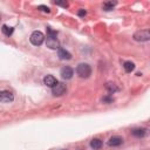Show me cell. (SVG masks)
I'll return each mask as SVG.
<instances>
[{"label": "cell", "instance_id": "obj_1", "mask_svg": "<svg viewBox=\"0 0 150 150\" xmlns=\"http://www.w3.org/2000/svg\"><path fill=\"white\" fill-rule=\"evenodd\" d=\"M76 74L82 79H87L91 74V68L88 63H80L76 67Z\"/></svg>", "mask_w": 150, "mask_h": 150}, {"label": "cell", "instance_id": "obj_2", "mask_svg": "<svg viewBox=\"0 0 150 150\" xmlns=\"http://www.w3.org/2000/svg\"><path fill=\"white\" fill-rule=\"evenodd\" d=\"M29 39H30V42H32L34 46H40V45H42V42H43V40H45V35H43L41 32L35 30V32L32 33V35H30Z\"/></svg>", "mask_w": 150, "mask_h": 150}, {"label": "cell", "instance_id": "obj_3", "mask_svg": "<svg viewBox=\"0 0 150 150\" xmlns=\"http://www.w3.org/2000/svg\"><path fill=\"white\" fill-rule=\"evenodd\" d=\"M134 39L136 41H148L150 39V32L148 29H144V30H139V32H136L134 34Z\"/></svg>", "mask_w": 150, "mask_h": 150}, {"label": "cell", "instance_id": "obj_4", "mask_svg": "<svg viewBox=\"0 0 150 150\" xmlns=\"http://www.w3.org/2000/svg\"><path fill=\"white\" fill-rule=\"evenodd\" d=\"M66 90H67L66 86H64L63 83H60V82H57V83L52 88V93H53L54 96H62V95L66 93Z\"/></svg>", "mask_w": 150, "mask_h": 150}, {"label": "cell", "instance_id": "obj_5", "mask_svg": "<svg viewBox=\"0 0 150 150\" xmlns=\"http://www.w3.org/2000/svg\"><path fill=\"white\" fill-rule=\"evenodd\" d=\"M14 100V95L8 90H1L0 91V102L2 103H9Z\"/></svg>", "mask_w": 150, "mask_h": 150}, {"label": "cell", "instance_id": "obj_6", "mask_svg": "<svg viewBox=\"0 0 150 150\" xmlns=\"http://www.w3.org/2000/svg\"><path fill=\"white\" fill-rule=\"evenodd\" d=\"M47 47L50 48V49H59V41L56 38H53V36H47V42H46Z\"/></svg>", "mask_w": 150, "mask_h": 150}, {"label": "cell", "instance_id": "obj_7", "mask_svg": "<svg viewBox=\"0 0 150 150\" xmlns=\"http://www.w3.org/2000/svg\"><path fill=\"white\" fill-rule=\"evenodd\" d=\"M60 74H61V76H62L63 79L69 80V79L73 77V75H74V70H73L70 67H63V68L61 69Z\"/></svg>", "mask_w": 150, "mask_h": 150}, {"label": "cell", "instance_id": "obj_8", "mask_svg": "<svg viewBox=\"0 0 150 150\" xmlns=\"http://www.w3.org/2000/svg\"><path fill=\"white\" fill-rule=\"evenodd\" d=\"M43 83H45L47 87L53 88V87L57 83V80H56L53 75H46V76H45V79H43Z\"/></svg>", "mask_w": 150, "mask_h": 150}, {"label": "cell", "instance_id": "obj_9", "mask_svg": "<svg viewBox=\"0 0 150 150\" xmlns=\"http://www.w3.org/2000/svg\"><path fill=\"white\" fill-rule=\"evenodd\" d=\"M123 143V138L120 136H112L109 141H108V145L109 146H118Z\"/></svg>", "mask_w": 150, "mask_h": 150}, {"label": "cell", "instance_id": "obj_10", "mask_svg": "<svg viewBox=\"0 0 150 150\" xmlns=\"http://www.w3.org/2000/svg\"><path fill=\"white\" fill-rule=\"evenodd\" d=\"M57 56L60 60H70L71 59V54L69 52H67L63 48H59L57 50Z\"/></svg>", "mask_w": 150, "mask_h": 150}, {"label": "cell", "instance_id": "obj_11", "mask_svg": "<svg viewBox=\"0 0 150 150\" xmlns=\"http://www.w3.org/2000/svg\"><path fill=\"white\" fill-rule=\"evenodd\" d=\"M131 132H132V135L136 136V137H143V136H145V134H146V129H144V128L134 129Z\"/></svg>", "mask_w": 150, "mask_h": 150}, {"label": "cell", "instance_id": "obj_12", "mask_svg": "<svg viewBox=\"0 0 150 150\" xmlns=\"http://www.w3.org/2000/svg\"><path fill=\"white\" fill-rule=\"evenodd\" d=\"M90 146H91L93 149L97 150V149H100V148L102 146V141L98 139V138H94V139L90 141Z\"/></svg>", "mask_w": 150, "mask_h": 150}, {"label": "cell", "instance_id": "obj_13", "mask_svg": "<svg viewBox=\"0 0 150 150\" xmlns=\"http://www.w3.org/2000/svg\"><path fill=\"white\" fill-rule=\"evenodd\" d=\"M123 68H124V70H125L127 73H130V71L134 70L135 64H134V62H131V61H125V62L123 63Z\"/></svg>", "mask_w": 150, "mask_h": 150}, {"label": "cell", "instance_id": "obj_14", "mask_svg": "<svg viewBox=\"0 0 150 150\" xmlns=\"http://www.w3.org/2000/svg\"><path fill=\"white\" fill-rule=\"evenodd\" d=\"M13 27H8L7 25H4L2 27H1V32L5 34V35H7V36H9V35H12L13 34Z\"/></svg>", "mask_w": 150, "mask_h": 150}, {"label": "cell", "instance_id": "obj_15", "mask_svg": "<svg viewBox=\"0 0 150 150\" xmlns=\"http://www.w3.org/2000/svg\"><path fill=\"white\" fill-rule=\"evenodd\" d=\"M105 89L111 94V93H115V91H117L118 90V88L116 87V84H114V83H110V82H108L107 84H105Z\"/></svg>", "mask_w": 150, "mask_h": 150}, {"label": "cell", "instance_id": "obj_16", "mask_svg": "<svg viewBox=\"0 0 150 150\" xmlns=\"http://www.w3.org/2000/svg\"><path fill=\"white\" fill-rule=\"evenodd\" d=\"M116 4H117V2H115V1H114V2H112V1L104 2V4H103V9H104V11H111Z\"/></svg>", "mask_w": 150, "mask_h": 150}, {"label": "cell", "instance_id": "obj_17", "mask_svg": "<svg viewBox=\"0 0 150 150\" xmlns=\"http://www.w3.org/2000/svg\"><path fill=\"white\" fill-rule=\"evenodd\" d=\"M102 101H103V102H105V103H111V102L114 101V98H112V97H110V96H104V97L102 98Z\"/></svg>", "mask_w": 150, "mask_h": 150}, {"label": "cell", "instance_id": "obj_18", "mask_svg": "<svg viewBox=\"0 0 150 150\" xmlns=\"http://www.w3.org/2000/svg\"><path fill=\"white\" fill-rule=\"evenodd\" d=\"M38 9H40V11H43V12H47V13H49L50 12V9H49V7H47V6H39L38 7Z\"/></svg>", "mask_w": 150, "mask_h": 150}, {"label": "cell", "instance_id": "obj_19", "mask_svg": "<svg viewBox=\"0 0 150 150\" xmlns=\"http://www.w3.org/2000/svg\"><path fill=\"white\" fill-rule=\"evenodd\" d=\"M55 5H59V6H62V7H68V4L66 1H55Z\"/></svg>", "mask_w": 150, "mask_h": 150}, {"label": "cell", "instance_id": "obj_20", "mask_svg": "<svg viewBox=\"0 0 150 150\" xmlns=\"http://www.w3.org/2000/svg\"><path fill=\"white\" fill-rule=\"evenodd\" d=\"M86 13H87V12H86L84 9H80V11H79V15H80V16H84Z\"/></svg>", "mask_w": 150, "mask_h": 150}, {"label": "cell", "instance_id": "obj_21", "mask_svg": "<svg viewBox=\"0 0 150 150\" xmlns=\"http://www.w3.org/2000/svg\"><path fill=\"white\" fill-rule=\"evenodd\" d=\"M62 150H66V149H62Z\"/></svg>", "mask_w": 150, "mask_h": 150}]
</instances>
